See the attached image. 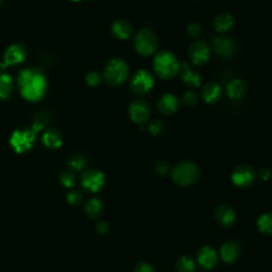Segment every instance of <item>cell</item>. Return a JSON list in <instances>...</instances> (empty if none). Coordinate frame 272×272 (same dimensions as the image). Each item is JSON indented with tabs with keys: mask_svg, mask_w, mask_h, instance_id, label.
Segmentation results:
<instances>
[{
	"mask_svg": "<svg viewBox=\"0 0 272 272\" xmlns=\"http://www.w3.org/2000/svg\"><path fill=\"white\" fill-rule=\"evenodd\" d=\"M66 201L70 205H78L82 201V194L79 191H70L66 195Z\"/></svg>",
	"mask_w": 272,
	"mask_h": 272,
	"instance_id": "cell-33",
	"label": "cell"
},
{
	"mask_svg": "<svg viewBox=\"0 0 272 272\" xmlns=\"http://www.w3.org/2000/svg\"><path fill=\"white\" fill-rule=\"evenodd\" d=\"M153 69L161 79L171 80L181 72V63L169 50H162L153 59Z\"/></svg>",
	"mask_w": 272,
	"mask_h": 272,
	"instance_id": "cell-2",
	"label": "cell"
},
{
	"mask_svg": "<svg viewBox=\"0 0 272 272\" xmlns=\"http://www.w3.org/2000/svg\"><path fill=\"white\" fill-rule=\"evenodd\" d=\"M240 252H242L240 245L237 242H233V240L224 243L220 249V255L228 264L235 263L240 256Z\"/></svg>",
	"mask_w": 272,
	"mask_h": 272,
	"instance_id": "cell-17",
	"label": "cell"
},
{
	"mask_svg": "<svg viewBox=\"0 0 272 272\" xmlns=\"http://www.w3.org/2000/svg\"><path fill=\"white\" fill-rule=\"evenodd\" d=\"M0 3H2V0H0Z\"/></svg>",
	"mask_w": 272,
	"mask_h": 272,
	"instance_id": "cell-40",
	"label": "cell"
},
{
	"mask_svg": "<svg viewBox=\"0 0 272 272\" xmlns=\"http://www.w3.org/2000/svg\"><path fill=\"white\" fill-rule=\"evenodd\" d=\"M257 228L261 233L272 235V213H264L257 220Z\"/></svg>",
	"mask_w": 272,
	"mask_h": 272,
	"instance_id": "cell-26",
	"label": "cell"
},
{
	"mask_svg": "<svg viewBox=\"0 0 272 272\" xmlns=\"http://www.w3.org/2000/svg\"><path fill=\"white\" fill-rule=\"evenodd\" d=\"M59 180H60V183L64 187L71 188V187L75 186V184L77 182V177L72 171L65 170V171L61 172V174L59 176Z\"/></svg>",
	"mask_w": 272,
	"mask_h": 272,
	"instance_id": "cell-29",
	"label": "cell"
},
{
	"mask_svg": "<svg viewBox=\"0 0 272 272\" xmlns=\"http://www.w3.org/2000/svg\"><path fill=\"white\" fill-rule=\"evenodd\" d=\"M154 86V79L148 70L141 69L133 75L130 82V89L136 96H144Z\"/></svg>",
	"mask_w": 272,
	"mask_h": 272,
	"instance_id": "cell-7",
	"label": "cell"
},
{
	"mask_svg": "<svg viewBox=\"0 0 272 272\" xmlns=\"http://www.w3.org/2000/svg\"><path fill=\"white\" fill-rule=\"evenodd\" d=\"M164 129H165L164 123H163L161 120H158V119L151 121V122L149 123V125H148V130H149V132H150L152 135H155V136H156V135L162 134V133L164 132Z\"/></svg>",
	"mask_w": 272,
	"mask_h": 272,
	"instance_id": "cell-31",
	"label": "cell"
},
{
	"mask_svg": "<svg viewBox=\"0 0 272 272\" xmlns=\"http://www.w3.org/2000/svg\"><path fill=\"white\" fill-rule=\"evenodd\" d=\"M222 96V89L220 85L217 84L215 82H208L202 87L201 90V97L206 103H216L220 100Z\"/></svg>",
	"mask_w": 272,
	"mask_h": 272,
	"instance_id": "cell-20",
	"label": "cell"
},
{
	"mask_svg": "<svg viewBox=\"0 0 272 272\" xmlns=\"http://www.w3.org/2000/svg\"><path fill=\"white\" fill-rule=\"evenodd\" d=\"M188 55H190L191 61L195 65H204L205 63L210 60V47L204 40L196 39L188 49Z\"/></svg>",
	"mask_w": 272,
	"mask_h": 272,
	"instance_id": "cell-10",
	"label": "cell"
},
{
	"mask_svg": "<svg viewBox=\"0 0 272 272\" xmlns=\"http://www.w3.org/2000/svg\"><path fill=\"white\" fill-rule=\"evenodd\" d=\"M129 77L127 62L119 58H114L108 62L103 71V79L111 86H119Z\"/></svg>",
	"mask_w": 272,
	"mask_h": 272,
	"instance_id": "cell-4",
	"label": "cell"
},
{
	"mask_svg": "<svg viewBox=\"0 0 272 272\" xmlns=\"http://www.w3.org/2000/svg\"><path fill=\"white\" fill-rule=\"evenodd\" d=\"M247 90L248 86L246 84V82L240 79H234L232 81H230L226 85L228 96L234 100L244 98L247 94Z\"/></svg>",
	"mask_w": 272,
	"mask_h": 272,
	"instance_id": "cell-21",
	"label": "cell"
},
{
	"mask_svg": "<svg viewBox=\"0 0 272 272\" xmlns=\"http://www.w3.org/2000/svg\"><path fill=\"white\" fill-rule=\"evenodd\" d=\"M171 177L175 184L186 187L195 184L200 179V169L193 162H180L171 169Z\"/></svg>",
	"mask_w": 272,
	"mask_h": 272,
	"instance_id": "cell-3",
	"label": "cell"
},
{
	"mask_svg": "<svg viewBox=\"0 0 272 272\" xmlns=\"http://www.w3.org/2000/svg\"><path fill=\"white\" fill-rule=\"evenodd\" d=\"M36 131L33 128L17 129L10 138V145L16 153H26L32 149Z\"/></svg>",
	"mask_w": 272,
	"mask_h": 272,
	"instance_id": "cell-6",
	"label": "cell"
},
{
	"mask_svg": "<svg viewBox=\"0 0 272 272\" xmlns=\"http://www.w3.org/2000/svg\"><path fill=\"white\" fill-rule=\"evenodd\" d=\"M175 269L177 272H195L196 269L195 261L190 256H182L177 259L175 264Z\"/></svg>",
	"mask_w": 272,
	"mask_h": 272,
	"instance_id": "cell-27",
	"label": "cell"
},
{
	"mask_svg": "<svg viewBox=\"0 0 272 272\" xmlns=\"http://www.w3.org/2000/svg\"><path fill=\"white\" fill-rule=\"evenodd\" d=\"M72 2H81V0H72Z\"/></svg>",
	"mask_w": 272,
	"mask_h": 272,
	"instance_id": "cell-39",
	"label": "cell"
},
{
	"mask_svg": "<svg viewBox=\"0 0 272 272\" xmlns=\"http://www.w3.org/2000/svg\"><path fill=\"white\" fill-rule=\"evenodd\" d=\"M181 101L173 94H165L158 101V111L165 116H170L180 109Z\"/></svg>",
	"mask_w": 272,
	"mask_h": 272,
	"instance_id": "cell-13",
	"label": "cell"
},
{
	"mask_svg": "<svg viewBox=\"0 0 272 272\" xmlns=\"http://www.w3.org/2000/svg\"><path fill=\"white\" fill-rule=\"evenodd\" d=\"M198 95L194 90H188L184 94L183 102L186 107H194L198 103Z\"/></svg>",
	"mask_w": 272,
	"mask_h": 272,
	"instance_id": "cell-30",
	"label": "cell"
},
{
	"mask_svg": "<svg viewBox=\"0 0 272 272\" xmlns=\"http://www.w3.org/2000/svg\"><path fill=\"white\" fill-rule=\"evenodd\" d=\"M26 59V49L20 44H13L10 46L4 56V64L6 66H13L24 62Z\"/></svg>",
	"mask_w": 272,
	"mask_h": 272,
	"instance_id": "cell-14",
	"label": "cell"
},
{
	"mask_svg": "<svg viewBox=\"0 0 272 272\" xmlns=\"http://www.w3.org/2000/svg\"><path fill=\"white\" fill-rule=\"evenodd\" d=\"M215 218L219 224L229 228L234 224L236 215L232 207H230L226 204H222L217 207V210L215 212Z\"/></svg>",
	"mask_w": 272,
	"mask_h": 272,
	"instance_id": "cell-18",
	"label": "cell"
},
{
	"mask_svg": "<svg viewBox=\"0 0 272 272\" xmlns=\"http://www.w3.org/2000/svg\"><path fill=\"white\" fill-rule=\"evenodd\" d=\"M101 75L97 71H90L86 75V83L89 86H97L101 82Z\"/></svg>",
	"mask_w": 272,
	"mask_h": 272,
	"instance_id": "cell-35",
	"label": "cell"
},
{
	"mask_svg": "<svg viewBox=\"0 0 272 272\" xmlns=\"http://www.w3.org/2000/svg\"><path fill=\"white\" fill-rule=\"evenodd\" d=\"M106 183L104 174L97 169H87L81 175V185L85 191L97 193Z\"/></svg>",
	"mask_w": 272,
	"mask_h": 272,
	"instance_id": "cell-8",
	"label": "cell"
},
{
	"mask_svg": "<svg viewBox=\"0 0 272 272\" xmlns=\"http://www.w3.org/2000/svg\"><path fill=\"white\" fill-rule=\"evenodd\" d=\"M258 176H259L260 179L263 180V181H268V180L270 179V176H271V171H270V169L265 168V167H264V168H261V169L259 170V172H258Z\"/></svg>",
	"mask_w": 272,
	"mask_h": 272,
	"instance_id": "cell-38",
	"label": "cell"
},
{
	"mask_svg": "<svg viewBox=\"0 0 272 272\" xmlns=\"http://www.w3.org/2000/svg\"><path fill=\"white\" fill-rule=\"evenodd\" d=\"M67 164L71 169L79 171V170H82L83 168H84L87 164V161H86V158L84 155L77 153V154H74L72 156H70V159L68 160Z\"/></svg>",
	"mask_w": 272,
	"mask_h": 272,
	"instance_id": "cell-28",
	"label": "cell"
},
{
	"mask_svg": "<svg viewBox=\"0 0 272 272\" xmlns=\"http://www.w3.org/2000/svg\"><path fill=\"white\" fill-rule=\"evenodd\" d=\"M155 171L160 175H166L171 172V166L168 162L166 161H160L155 165Z\"/></svg>",
	"mask_w": 272,
	"mask_h": 272,
	"instance_id": "cell-32",
	"label": "cell"
},
{
	"mask_svg": "<svg viewBox=\"0 0 272 272\" xmlns=\"http://www.w3.org/2000/svg\"><path fill=\"white\" fill-rule=\"evenodd\" d=\"M14 88L13 80L7 74L0 75V99H8L12 95Z\"/></svg>",
	"mask_w": 272,
	"mask_h": 272,
	"instance_id": "cell-25",
	"label": "cell"
},
{
	"mask_svg": "<svg viewBox=\"0 0 272 272\" xmlns=\"http://www.w3.org/2000/svg\"><path fill=\"white\" fill-rule=\"evenodd\" d=\"M235 24V18L230 13L219 14L214 20V28L219 33H225L231 30Z\"/></svg>",
	"mask_w": 272,
	"mask_h": 272,
	"instance_id": "cell-22",
	"label": "cell"
},
{
	"mask_svg": "<svg viewBox=\"0 0 272 272\" xmlns=\"http://www.w3.org/2000/svg\"><path fill=\"white\" fill-rule=\"evenodd\" d=\"M186 31H187V34H188V36H190V37H192V38H198L199 36H200V34H201V26L200 25H199L198 23H191L190 25H188L187 26V29H186Z\"/></svg>",
	"mask_w": 272,
	"mask_h": 272,
	"instance_id": "cell-34",
	"label": "cell"
},
{
	"mask_svg": "<svg viewBox=\"0 0 272 272\" xmlns=\"http://www.w3.org/2000/svg\"><path fill=\"white\" fill-rule=\"evenodd\" d=\"M17 84L22 96L29 101H39L47 92V80L37 68H25L18 74Z\"/></svg>",
	"mask_w": 272,
	"mask_h": 272,
	"instance_id": "cell-1",
	"label": "cell"
},
{
	"mask_svg": "<svg viewBox=\"0 0 272 272\" xmlns=\"http://www.w3.org/2000/svg\"><path fill=\"white\" fill-rule=\"evenodd\" d=\"M111 32L114 37L118 39H128L131 37L133 33V27L132 25L125 19H118L111 26Z\"/></svg>",
	"mask_w": 272,
	"mask_h": 272,
	"instance_id": "cell-19",
	"label": "cell"
},
{
	"mask_svg": "<svg viewBox=\"0 0 272 272\" xmlns=\"http://www.w3.org/2000/svg\"><path fill=\"white\" fill-rule=\"evenodd\" d=\"M159 39L156 34L150 29H142L134 37V47L142 57L152 56L158 49Z\"/></svg>",
	"mask_w": 272,
	"mask_h": 272,
	"instance_id": "cell-5",
	"label": "cell"
},
{
	"mask_svg": "<svg viewBox=\"0 0 272 272\" xmlns=\"http://www.w3.org/2000/svg\"><path fill=\"white\" fill-rule=\"evenodd\" d=\"M181 79L188 88H197L201 84V76L196 70L190 68L186 62L181 64Z\"/></svg>",
	"mask_w": 272,
	"mask_h": 272,
	"instance_id": "cell-16",
	"label": "cell"
},
{
	"mask_svg": "<svg viewBox=\"0 0 272 272\" xmlns=\"http://www.w3.org/2000/svg\"><path fill=\"white\" fill-rule=\"evenodd\" d=\"M255 180V171L249 165H238L232 172L233 183L240 188H246L252 185Z\"/></svg>",
	"mask_w": 272,
	"mask_h": 272,
	"instance_id": "cell-11",
	"label": "cell"
},
{
	"mask_svg": "<svg viewBox=\"0 0 272 272\" xmlns=\"http://www.w3.org/2000/svg\"><path fill=\"white\" fill-rule=\"evenodd\" d=\"M151 109L148 102L145 100H135L129 107V116L133 122L139 125L147 123L150 118Z\"/></svg>",
	"mask_w": 272,
	"mask_h": 272,
	"instance_id": "cell-9",
	"label": "cell"
},
{
	"mask_svg": "<svg viewBox=\"0 0 272 272\" xmlns=\"http://www.w3.org/2000/svg\"><path fill=\"white\" fill-rule=\"evenodd\" d=\"M43 143L46 146L47 148L49 149H58L60 148L62 144H63V136L60 133L59 130L51 128L49 130H47L44 134H43Z\"/></svg>",
	"mask_w": 272,
	"mask_h": 272,
	"instance_id": "cell-23",
	"label": "cell"
},
{
	"mask_svg": "<svg viewBox=\"0 0 272 272\" xmlns=\"http://www.w3.org/2000/svg\"><path fill=\"white\" fill-rule=\"evenodd\" d=\"M197 260L199 265L204 269H212L217 264V253L212 247H202L197 252Z\"/></svg>",
	"mask_w": 272,
	"mask_h": 272,
	"instance_id": "cell-15",
	"label": "cell"
},
{
	"mask_svg": "<svg viewBox=\"0 0 272 272\" xmlns=\"http://www.w3.org/2000/svg\"><path fill=\"white\" fill-rule=\"evenodd\" d=\"M84 211L89 218L97 219L103 212V203L98 198H89L84 205Z\"/></svg>",
	"mask_w": 272,
	"mask_h": 272,
	"instance_id": "cell-24",
	"label": "cell"
},
{
	"mask_svg": "<svg viewBox=\"0 0 272 272\" xmlns=\"http://www.w3.org/2000/svg\"><path fill=\"white\" fill-rule=\"evenodd\" d=\"M134 272H154V269L148 263L141 261V263H139L138 265H136V267L134 269Z\"/></svg>",
	"mask_w": 272,
	"mask_h": 272,
	"instance_id": "cell-36",
	"label": "cell"
},
{
	"mask_svg": "<svg viewBox=\"0 0 272 272\" xmlns=\"http://www.w3.org/2000/svg\"><path fill=\"white\" fill-rule=\"evenodd\" d=\"M96 229L100 234H107L110 230V225L107 221H99L96 225Z\"/></svg>",
	"mask_w": 272,
	"mask_h": 272,
	"instance_id": "cell-37",
	"label": "cell"
},
{
	"mask_svg": "<svg viewBox=\"0 0 272 272\" xmlns=\"http://www.w3.org/2000/svg\"><path fill=\"white\" fill-rule=\"evenodd\" d=\"M212 45L214 51L221 58H231L236 51V45L234 41L230 37L223 35L214 37Z\"/></svg>",
	"mask_w": 272,
	"mask_h": 272,
	"instance_id": "cell-12",
	"label": "cell"
}]
</instances>
